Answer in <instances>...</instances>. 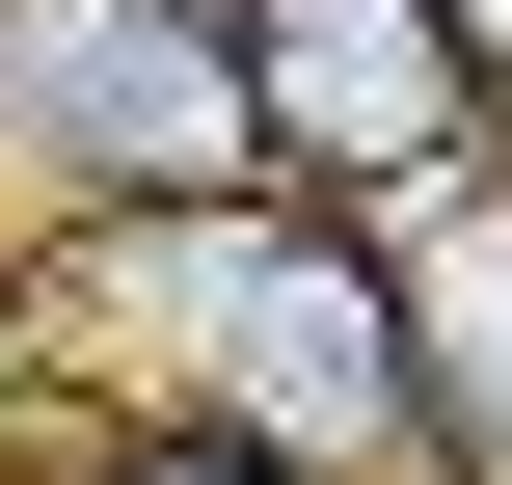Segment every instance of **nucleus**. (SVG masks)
Listing matches in <instances>:
<instances>
[{
	"label": "nucleus",
	"mask_w": 512,
	"mask_h": 485,
	"mask_svg": "<svg viewBox=\"0 0 512 485\" xmlns=\"http://www.w3.org/2000/svg\"><path fill=\"white\" fill-rule=\"evenodd\" d=\"M405 405H432V459H459V485H512V189L405 270Z\"/></svg>",
	"instance_id": "4"
},
{
	"label": "nucleus",
	"mask_w": 512,
	"mask_h": 485,
	"mask_svg": "<svg viewBox=\"0 0 512 485\" xmlns=\"http://www.w3.org/2000/svg\"><path fill=\"white\" fill-rule=\"evenodd\" d=\"M81 485H297V459H243V432H162V405H135V432H108Z\"/></svg>",
	"instance_id": "5"
},
{
	"label": "nucleus",
	"mask_w": 512,
	"mask_h": 485,
	"mask_svg": "<svg viewBox=\"0 0 512 485\" xmlns=\"http://www.w3.org/2000/svg\"><path fill=\"white\" fill-rule=\"evenodd\" d=\"M216 54H243V162H270V189H324V216L459 189V162H486V108H512L459 0H216Z\"/></svg>",
	"instance_id": "2"
},
{
	"label": "nucleus",
	"mask_w": 512,
	"mask_h": 485,
	"mask_svg": "<svg viewBox=\"0 0 512 485\" xmlns=\"http://www.w3.org/2000/svg\"><path fill=\"white\" fill-rule=\"evenodd\" d=\"M0 135H27L54 189H108V216H243V189H270L216 0H0Z\"/></svg>",
	"instance_id": "3"
},
{
	"label": "nucleus",
	"mask_w": 512,
	"mask_h": 485,
	"mask_svg": "<svg viewBox=\"0 0 512 485\" xmlns=\"http://www.w3.org/2000/svg\"><path fill=\"white\" fill-rule=\"evenodd\" d=\"M162 324H189V405L162 432H243V459H378L432 485V405H405V270L351 216H162Z\"/></svg>",
	"instance_id": "1"
}]
</instances>
